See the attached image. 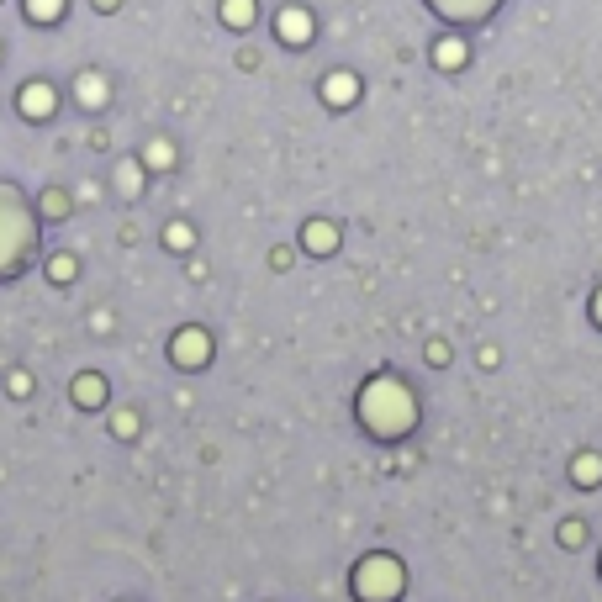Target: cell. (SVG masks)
I'll return each instance as SVG.
<instances>
[{
	"label": "cell",
	"instance_id": "6",
	"mask_svg": "<svg viewBox=\"0 0 602 602\" xmlns=\"http://www.w3.org/2000/svg\"><path fill=\"white\" fill-rule=\"evenodd\" d=\"M323 96H328L333 106H349L354 96H360V80H349V74H328V80H323Z\"/></svg>",
	"mask_w": 602,
	"mask_h": 602
},
{
	"label": "cell",
	"instance_id": "11",
	"mask_svg": "<svg viewBox=\"0 0 602 602\" xmlns=\"http://www.w3.org/2000/svg\"><path fill=\"white\" fill-rule=\"evenodd\" d=\"M59 6H64V0H27V16H32V22H53Z\"/></svg>",
	"mask_w": 602,
	"mask_h": 602
},
{
	"label": "cell",
	"instance_id": "1",
	"mask_svg": "<svg viewBox=\"0 0 602 602\" xmlns=\"http://www.w3.org/2000/svg\"><path fill=\"white\" fill-rule=\"evenodd\" d=\"M27 238H32V222H27L22 196H16L11 185H0V270H11L16 259H22Z\"/></svg>",
	"mask_w": 602,
	"mask_h": 602
},
{
	"label": "cell",
	"instance_id": "2",
	"mask_svg": "<svg viewBox=\"0 0 602 602\" xmlns=\"http://www.w3.org/2000/svg\"><path fill=\"white\" fill-rule=\"evenodd\" d=\"M407 397H402V386H391V381H375L370 391H365V418L375 423V428H402L407 423Z\"/></svg>",
	"mask_w": 602,
	"mask_h": 602
},
{
	"label": "cell",
	"instance_id": "8",
	"mask_svg": "<svg viewBox=\"0 0 602 602\" xmlns=\"http://www.w3.org/2000/svg\"><path fill=\"white\" fill-rule=\"evenodd\" d=\"M434 64H444V69H460V64H465V43H460V37H444V43H434Z\"/></svg>",
	"mask_w": 602,
	"mask_h": 602
},
{
	"label": "cell",
	"instance_id": "3",
	"mask_svg": "<svg viewBox=\"0 0 602 602\" xmlns=\"http://www.w3.org/2000/svg\"><path fill=\"white\" fill-rule=\"evenodd\" d=\"M397 581H402L397 566H391L386 555H375L370 566L360 571V592H365V597H391V587H397Z\"/></svg>",
	"mask_w": 602,
	"mask_h": 602
},
{
	"label": "cell",
	"instance_id": "4",
	"mask_svg": "<svg viewBox=\"0 0 602 602\" xmlns=\"http://www.w3.org/2000/svg\"><path fill=\"white\" fill-rule=\"evenodd\" d=\"M439 16H449V22H481V16L497 11V0H428Z\"/></svg>",
	"mask_w": 602,
	"mask_h": 602
},
{
	"label": "cell",
	"instance_id": "7",
	"mask_svg": "<svg viewBox=\"0 0 602 602\" xmlns=\"http://www.w3.org/2000/svg\"><path fill=\"white\" fill-rule=\"evenodd\" d=\"M22 111H27V117H48V111H53V90L48 85H27L22 90Z\"/></svg>",
	"mask_w": 602,
	"mask_h": 602
},
{
	"label": "cell",
	"instance_id": "14",
	"mask_svg": "<svg viewBox=\"0 0 602 602\" xmlns=\"http://www.w3.org/2000/svg\"><path fill=\"white\" fill-rule=\"evenodd\" d=\"M80 96H85L90 106H96V101H101V80H80Z\"/></svg>",
	"mask_w": 602,
	"mask_h": 602
},
{
	"label": "cell",
	"instance_id": "12",
	"mask_svg": "<svg viewBox=\"0 0 602 602\" xmlns=\"http://www.w3.org/2000/svg\"><path fill=\"white\" fill-rule=\"evenodd\" d=\"M307 243H312V249H328V243H333V228H323V222H317V228H307Z\"/></svg>",
	"mask_w": 602,
	"mask_h": 602
},
{
	"label": "cell",
	"instance_id": "9",
	"mask_svg": "<svg viewBox=\"0 0 602 602\" xmlns=\"http://www.w3.org/2000/svg\"><path fill=\"white\" fill-rule=\"evenodd\" d=\"M175 349H180V360H185V365H196V360H201V354L212 349V344H206L201 333H180V344H175Z\"/></svg>",
	"mask_w": 602,
	"mask_h": 602
},
{
	"label": "cell",
	"instance_id": "10",
	"mask_svg": "<svg viewBox=\"0 0 602 602\" xmlns=\"http://www.w3.org/2000/svg\"><path fill=\"white\" fill-rule=\"evenodd\" d=\"M222 16H228L233 27H243V22H254V0H228V6H222Z\"/></svg>",
	"mask_w": 602,
	"mask_h": 602
},
{
	"label": "cell",
	"instance_id": "13",
	"mask_svg": "<svg viewBox=\"0 0 602 602\" xmlns=\"http://www.w3.org/2000/svg\"><path fill=\"white\" fill-rule=\"evenodd\" d=\"M74 397H80V402H101V381H80V386H74Z\"/></svg>",
	"mask_w": 602,
	"mask_h": 602
},
{
	"label": "cell",
	"instance_id": "5",
	"mask_svg": "<svg viewBox=\"0 0 602 602\" xmlns=\"http://www.w3.org/2000/svg\"><path fill=\"white\" fill-rule=\"evenodd\" d=\"M280 37H286V43H307V37H312V16L301 11V6L280 11Z\"/></svg>",
	"mask_w": 602,
	"mask_h": 602
}]
</instances>
